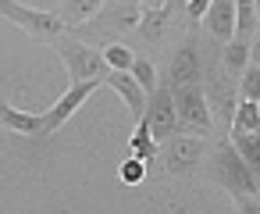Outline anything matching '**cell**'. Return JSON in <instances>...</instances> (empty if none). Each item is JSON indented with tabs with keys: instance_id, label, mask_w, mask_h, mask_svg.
I'll return each instance as SVG.
<instances>
[{
	"instance_id": "cell-1",
	"label": "cell",
	"mask_w": 260,
	"mask_h": 214,
	"mask_svg": "<svg viewBox=\"0 0 260 214\" xmlns=\"http://www.w3.org/2000/svg\"><path fill=\"white\" fill-rule=\"evenodd\" d=\"M210 178L228 193V196H256L260 193V175L235 154L228 139H221L210 154Z\"/></svg>"
},
{
	"instance_id": "cell-2",
	"label": "cell",
	"mask_w": 260,
	"mask_h": 214,
	"mask_svg": "<svg viewBox=\"0 0 260 214\" xmlns=\"http://www.w3.org/2000/svg\"><path fill=\"white\" fill-rule=\"evenodd\" d=\"M139 18H143V8H139V0H107V4L86 22L82 36H93V40H104L114 43L118 36H128L139 29Z\"/></svg>"
},
{
	"instance_id": "cell-3",
	"label": "cell",
	"mask_w": 260,
	"mask_h": 214,
	"mask_svg": "<svg viewBox=\"0 0 260 214\" xmlns=\"http://www.w3.org/2000/svg\"><path fill=\"white\" fill-rule=\"evenodd\" d=\"M54 50L64 61L72 82H96V86H104V79H107L111 68H107L104 54L93 43H86L79 36H61V40H54Z\"/></svg>"
},
{
	"instance_id": "cell-4",
	"label": "cell",
	"mask_w": 260,
	"mask_h": 214,
	"mask_svg": "<svg viewBox=\"0 0 260 214\" xmlns=\"http://www.w3.org/2000/svg\"><path fill=\"white\" fill-rule=\"evenodd\" d=\"M0 15H4L8 22H15L22 33H29L32 40H61L64 36V22L57 11H40V8H25L18 4V0H0Z\"/></svg>"
},
{
	"instance_id": "cell-5",
	"label": "cell",
	"mask_w": 260,
	"mask_h": 214,
	"mask_svg": "<svg viewBox=\"0 0 260 214\" xmlns=\"http://www.w3.org/2000/svg\"><path fill=\"white\" fill-rule=\"evenodd\" d=\"M203 136H192V132H178L171 139L160 143L157 150V164L164 168V175H192L200 164H203Z\"/></svg>"
},
{
	"instance_id": "cell-6",
	"label": "cell",
	"mask_w": 260,
	"mask_h": 214,
	"mask_svg": "<svg viewBox=\"0 0 260 214\" xmlns=\"http://www.w3.org/2000/svg\"><path fill=\"white\" fill-rule=\"evenodd\" d=\"M171 100H175V111H178L182 132H196V136H207V132L214 129V111H210V104H207L203 82L175 86V89H171Z\"/></svg>"
},
{
	"instance_id": "cell-7",
	"label": "cell",
	"mask_w": 260,
	"mask_h": 214,
	"mask_svg": "<svg viewBox=\"0 0 260 214\" xmlns=\"http://www.w3.org/2000/svg\"><path fill=\"white\" fill-rule=\"evenodd\" d=\"M139 121L150 129V136L157 143H164V139L182 132V121H178V111H175V100H171V86H157L146 97V111H143Z\"/></svg>"
},
{
	"instance_id": "cell-8",
	"label": "cell",
	"mask_w": 260,
	"mask_h": 214,
	"mask_svg": "<svg viewBox=\"0 0 260 214\" xmlns=\"http://www.w3.org/2000/svg\"><path fill=\"white\" fill-rule=\"evenodd\" d=\"M189 82H203V54H200V43L196 40H185L178 50H175V57H171V65H168V79H164V86H189Z\"/></svg>"
},
{
	"instance_id": "cell-9",
	"label": "cell",
	"mask_w": 260,
	"mask_h": 214,
	"mask_svg": "<svg viewBox=\"0 0 260 214\" xmlns=\"http://www.w3.org/2000/svg\"><path fill=\"white\" fill-rule=\"evenodd\" d=\"M96 89H100L96 82H72V86L64 89V97H61L54 107L43 111V114H47V136H54V132H57V129L79 111V107H86V100H89Z\"/></svg>"
},
{
	"instance_id": "cell-10",
	"label": "cell",
	"mask_w": 260,
	"mask_h": 214,
	"mask_svg": "<svg viewBox=\"0 0 260 214\" xmlns=\"http://www.w3.org/2000/svg\"><path fill=\"white\" fill-rule=\"evenodd\" d=\"M0 125L18 132V136H32V139H47V114L43 111H18L0 97Z\"/></svg>"
},
{
	"instance_id": "cell-11",
	"label": "cell",
	"mask_w": 260,
	"mask_h": 214,
	"mask_svg": "<svg viewBox=\"0 0 260 214\" xmlns=\"http://www.w3.org/2000/svg\"><path fill=\"white\" fill-rule=\"evenodd\" d=\"M104 86H111L121 100H125V107H128V114L139 121L143 118V111H146V93H143V86L128 75V72H107V79H104Z\"/></svg>"
},
{
	"instance_id": "cell-12",
	"label": "cell",
	"mask_w": 260,
	"mask_h": 214,
	"mask_svg": "<svg viewBox=\"0 0 260 214\" xmlns=\"http://www.w3.org/2000/svg\"><path fill=\"white\" fill-rule=\"evenodd\" d=\"M203 22H207V33L217 43H228L235 36V0H210Z\"/></svg>"
},
{
	"instance_id": "cell-13",
	"label": "cell",
	"mask_w": 260,
	"mask_h": 214,
	"mask_svg": "<svg viewBox=\"0 0 260 214\" xmlns=\"http://www.w3.org/2000/svg\"><path fill=\"white\" fill-rule=\"evenodd\" d=\"M171 18H175V8L164 4V8H143V18H139V36L150 40V43H160L164 33L171 29Z\"/></svg>"
},
{
	"instance_id": "cell-14",
	"label": "cell",
	"mask_w": 260,
	"mask_h": 214,
	"mask_svg": "<svg viewBox=\"0 0 260 214\" xmlns=\"http://www.w3.org/2000/svg\"><path fill=\"white\" fill-rule=\"evenodd\" d=\"M128 150H132V157H139L143 164H153V161H157V150H160V143L150 136V129H146L143 121H136V132L128 136Z\"/></svg>"
},
{
	"instance_id": "cell-15",
	"label": "cell",
	"mask_w": 260,
	"mask_h": 214,
	"mask_svg": "<svg viewBox=\"0 0 260 214\" xmlns=\"http://www.w3.org/2000/svg\"><path fill=\"white\" fill-rule=\"evenodd\" d=\"M104 4H107V0H64L61 22H64V25H86Z\"/></svg>"
},
{
	"instance_id": "cell-16",
	"label": "cell",
	"mask_w": 260,
	"mask_h": 214,
	"mask_svg": "<svg viewBox=\"0 0 260 214\" xmlns=\"http://www.w3.org/2000/svg\"><path fill=\"white\" fill-rule=\"evenodd\" d=\"M246 65H249V40L232 36V40L224 43V50H221V68H224V72L242 75V68H246Z\"/></svg>"
},
{
	"instance_id": "cell-17",
	"label": "cell",
	"mask_w": 260,
	"mask_h": 214,
	"mask_svg": "<svg viewBox=\"0 0 260 214\" xmlns=\"http://www.w3.org/2000/svg\"><path fill=\"white\" fill-rule=\"evenodd\" d=\"M228 129H232V136L235 132H260V104L256 100H239Z\"/></svg>"
},
{
	"instance_id": "cell-18",
	"label": "cell",
	"mask_w": 260,
	"mask_h": 214,
	"mask_svg": "<svg viewBox=\"0 0 260 214\" xmlns=\"http://www.w3.org/2000/svg\"><path fill=\"white\" fill-rule=\"evenodd\" d=\"M232 146H235V154L260 175V132H235V136H232Z\"/></svg>"
},
{
	"instance_id": "cell-19",
	"label": "cell",
	"mask_w": 260,
	"mask_h": 214,
	"mask_svg": "<svg viewBox=\"0 0 260 214\" xmlns=\"http://www.w3.org/2000/svg\"><path fill=\"white\" fill-rule=\"evenodd\" d=\"M256 8H253V0H235V36L239 40H253L256 33Z\"/></svg>"
},
{
	"instance_id": "cell-20",
	"label": "cell",
	"mask_w": 260,
	"mask_h": 214,
	"mask_svg": "<svg viewBox=\"0 0 260 214\" xmlns=\"http://www.w3.org/2000/svg\"><path fill=\"white\" fill-rule=\"evenodd\" d=\"M100 54H104V61H107L111 72H128L132 61H136V54L128 47H121V43H107V47H100Z\"/></svg>"
},
{
	"instance_id": "cell-21",
	"label": "cell",
	"mask_w": 260,
	"mask_h": 214,
	"mask_svg": "<svg viewBox=\"0 0 260 214\" xmlns=\"http://www.w3.org/2000/svg\"><path fill=\"white\" fill-rule=\"evenodd\" d=\"M128 75L143 86V93H146V97L160 86V82H157V68H153V61H146V57H136V61H132V68H128Z\"/></svg>"
},
{
	"instance_id": "cell-22",
	"label": "cell",
	"mask_w": 260,
	"mask_h": 214,
	"mask_svg": "<svg viewBox=\"0 0 260 214\" xmlns=\"http://www.w3.org/2000/svg\"><path fill=\"white\" fill-rule=\"evenodd\" d=\"M239 97L260 104V68L256 65H246L242 68V75H239Z\"/></svg>"
},
{
	"instance_id": "cell-23",
	"label": "cell",
	"mask_w": 260,
	"mask_h": 214,
	"mask_svg": "<svg viewBox=\"0 0 260 214\" xmlns=\"http://www.w3.org/2000/svg\"><path fill=\"white\" fill-rule=\"evenodd\" d=\"M118 178H121L125 186H139V182L146 178V164H143L139 157H128V161L118 168Z\"/></svg>"
},
{
	"instance_id": "cell-24",
	"label": "cell",
	"mask_w": 260,
	"mask_h": 214,
	"mask_svg": "<svg viewBox=\"0 0 260 214\" xmlns=\"http://www.w3.org/2000/svg\"><path fill=\"white\" fill-rule=\"evenodd\" d=\"M235 214H260V196H228Z\"/></svg>"
},
{
	"instance_id": "cell-25",
	"label": "cell",
	"mask_w": 260,
	"mask_h": 214,
	"mask_svg": "<svg viewBox=\"0 0 260 214\" xmlns=\"http://www.w3.org/2000/svg\"><path fill=\"white\" fill-rule=\"evenodd\" d=\"M207 8H210V0H185V18L196 22V18L207 15Z\"/></svg>"
},
{
	"instance_id": "cell-26",
	"label": "cell",
	"mask_w": 260,
	"mask_h": 214,
	"mask_svg": "<svg viewBox=\"0 0 260 214\" xmlns=\"http://www.w3.org/2000/svg\"><path fill=\"white\" fill-rule=\"evenodd\" d=\"M249 65H256L260 68V29L253 33V40H249Z\"/></svg>"
},
{
	"instance_id": "cell-27",
	"label": "cell",
	"mask_w": 260,
	"mask_h": 214,
	"mask_svg": "<svg viewBox=\"0 0 260 214\" xmlns=\"http://www.w3.org/2000/svg\"><path fill=\"white\" fill-rule=\"evenodd\" d=\"M168 0H139V8H164Z\"/></svg>"
},
{
	"instance_id": "cell-28",
	"label": "cell",
	"mask_w": 260,
	"mask_h": 214,
	"mask_svg": "<svg viewBox=\"0 0 260 214\" xmlns=\"http://www.w3.org/2000/svg\"><path fill=\"white\" fill-rule=\"evenodd\" d=\"M253 8H256V25H260V0H253Z\"/></svg>"
},
{
	"instance_id": "cell-29",
	"label": "cell",
	"mask_w": 260,
	"mask_h": 214,
	"mask_svg": "<svg viewBox=\"0 0 260 214\" xmlns=\"http://www.w3.org/2000/svg\"><path fill=\"white\" fill-rule=\"evenodd\" d=\"M175 4H178V0H175Z\"/></svg>"
}]
</instances>
